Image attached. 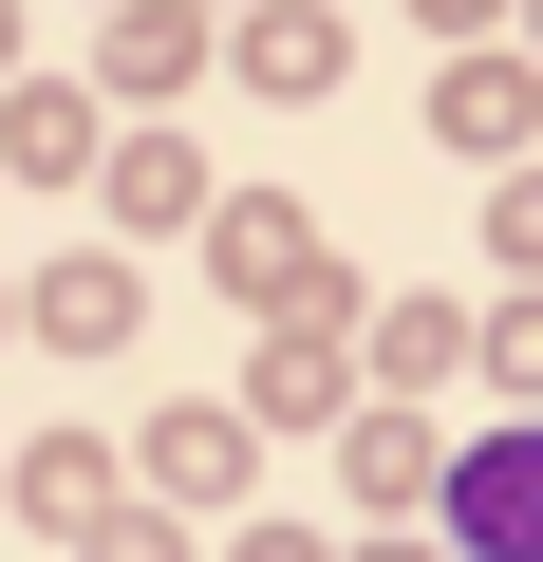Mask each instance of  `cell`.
<instances>
[{
  "label": "cell",
  "instance_id": "cell-15",
  "mask_svg": "<svg viewBox=\"0 0 543 562\" xmlns=\"http://www.w3.org/2000/svg\"><path fill=\"white\" fill-rule=\"evenodd\" d=\"M244 562H319V543H301V525H282V543H244Z\"/></svg>",
  "mask_w": 543,
  "mask_h": 562
},
{
  "label": "cell",
  "instance_id": "cell-16",
  "mask_svg": "<svg viewBox=\"0 0 543 562\" xmlns=\"http://www.w3.org/2000/svg\"><path fill=\"white\" fill-rule=\"evenodd\" d=\"M431 20H487V0H431Z\"/></svg>",
  "mask_w": 543,
  "mask_h": 562
},
{
  "label": "cell",
  "instance_id": "cell-4",
  "mask_svg": "<svg viewBox=\"0 0 543 562\" xmlns=\"http://www.w3.org/2000/svg\"><path fill=\"white\" fill-rule=\"evenodd\" d=\"M113 225H150V244H169V225H206V150L132 132V150H113Z\"/></svg>",
  "mask_w": 543,
  "mask_h": 562
},
{
  "label": "cell",
  "instance_id": "cell-5",
  "mask_svg": "<svg viewBox=\"0 0 543 562\" xmlns=\"http://www.w3.org/2000/svg\"><path fill=\"white\" fill-rule=\"evenodd\" d=\"M150 487L169 506H225L244 487V413H150Z\"/></svg>",
  "mask_w": 543,
  "mask_h": 562
},
{
  "label": "cell",
  "instance_id": "cell-1",
  "mask_svg": "<svg viewBox=\"0 0 543 562\" xmlns=\"http://www.w3.org/2000/svg\"><path fill=\"white\" fill-rule=\"evenodd\" d=\"M431 506H450V525H468L487 562H543V431H506V450H468V469H450Z\"/></svg>",
  "mask_w": 543,
  "mask_h": 562
},
{
  "label": "cell",
  "instance_id": "cell-12",
  "mask_svg": "<svg viewBox=\"0 0 543 562\" xmlns=\"http://www.w3.org/2000/svg\"><path fill=\"white\" fill-rule=\"evenodd\" d=\"M357 487H375V506H431V431L375 413V431H357Z\"/></svg>",
  "mask_w": 543,
  "mask_h": 562
},
{
  "label": "cell",
  "instance_id": "cell-8",
  "mask_svg": "<svg viewBox=\"0 0 543 562\" xmlns=\"http://www.w3.org/2000/svg\"><path fill=\"white\" fill-rule=\"evenodd\" d=\"M188 57H206L188 0H132V20H113V94H188Z\"/></svg>",
  "mask_w": 543,
  "mask_h": 562
},
{
  "label": "cell",
  "instance_id": "cell-3",
  "mask_svg": "<svg viewBox=\"0 0 543 562\" xmlns=\"http://www.w3.org/2000/svg\"><path fill=\"white\" fill-rule=\"evenodd\" d=\"M20 319H38L57 357H113V338H132V262H57V281H38Z\"/></svg>",
  "mask_w": 543,
  "mask_h": 562
},
{
  "label": "cell",
  "instance_id": "cell-11",
  "mask_svg": "<svg viewBox=\"0 0 543 562\" xmlns=\"http://www.w3.org/2000/svg\"><path fill=\"white\" fill-rule=\"evenodd\" d=\"M94 506H113V450L38 431V450H20V525H94Z\"/></svg>",
  "mask_w": 543,
  "mask_h": 562
},
{
  "label": "cell",
  "instance_id": "cell-6",
  "mask_svg": "<svg viewBox=\"0 0 543 562\" xmlns=\"http://www.w3.org/2000/svg\"><path fill=\"white\" fill-rule=\"evenodd\" d=\"M244 76L262 94H338V20H319V0H262V20H244Z\"/></svg>",
  "mask_w": 543,
  "mask_h": 562
},
{
  "label": "cell",
  "instance_id": "cell-10",
  "mask_svg": "<svg viewBox=\"0 0 543 562\" xmlns=\"http://www.w3.org/2000/svg\"><path fill=\"white\" fill-rule=\"evenodd\" d=\"M375 375H394V394L468 375V301H394V319H375Z\"/></svg>",
  "mask_w": 543,
  "mask_h": 562
},
{
  "label": "cell",
  "instance_id": "cell-13",
  "mask_svg": "<svg viewBox=\"0 0 543 562\" xmlns=\"http://www.w3.org/2000/svg\"><path fill=\"white\" fill-rule=\"evenodd\" d=\"M468 357H487L506 394H543V301H506V319H468Z\"/></svg>",
  "mask_w": 543,
  "mask_h": 562
},
{
  "label": "cell",
  "instance_id": "cell-9",
  "mask_svg": "<svg viewBox=\"0 0 543 562\" xmlns=\"http://www.w3.org/2000/svg\"><path fill=\"white\" fill-rule=\"evenodd\" d=\"M524 113H543V94H524L506 57H468V76L431 94V132H450V150H524Z\"/></svg>",
  "mask_w": 543,
  "mask_h": 562
},
{
  "label": "cell",
  "instance_id": "cell-17",
  "mask_svg": "<svg viewBox=\"0 0 543 562\" xmlns=\"http://www.w3.org/2000/svg\"><path fill=\"white\" fill-rule=\"evenodd\" d=\"M0 57H20V20H0Z\"/></svg>",
  "mask_w": 543,
  "mask_h": 562
},
{
  "label": "cell",
  "instance_id": "cell-7",
  "mask_svg": "<svg viewBox=\"0 0 543 562\" xmlns=\"http://www.w3.org/2000/svg\"><path fill=\"white\" fill-rule=\"evenodd\" d=\"M0 169H38V188H76V169H94V94H57V76H38L20 113H0Z\"/></svg>",
  "mask_w": 543,
  "mask_h": 562
},
{
  "label": "cell",
  "instance_id": "cell-2",
  "mask_svg": "<svg viewBox=\"0 0 543 562\" xmlns=\"http://www.w3.org/2000/svg\"><path fill=\"white\" fill-rule=\"evenodd\" d=\"M206 262L244 281V301H301V319H338V281H319V244H301V206H206Z\"/></svg>",
  "mask_w": 543,
  "mask_h": 562
},
{
  "label": "cell",
  "instance_id": "cell-14",
  "mask_svg": "<svg viewBox=\"0 0 543 562\" xmlns=\"http://www.w3.org/2000/svg\"><path fill=\"white\" fill-rule=\"evenodd\" d=\"M94 562H169V525H150V506H113V525H94Z\"/></svg>",
  "mask_w": 543,
  "mask_h": 562
}]
</instances>
